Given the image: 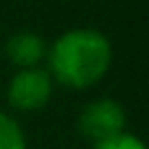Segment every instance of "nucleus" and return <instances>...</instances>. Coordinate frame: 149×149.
Instances as JSON below:
<instances>
[{"mask_svg":"<svg viewBox=\"0 0 149 149\" xmlns=\"http://www.w3.org/2000/svg\"><path fill=\"white\" fill-rule=\"evenodd\" d=\"M47 61L51 79L72 88H86L100 81L112 65V42L95 28H70L47 47Z\"/></svg>","mask_w":149,"mask_h":149,"instance_id":"1","label":"nucleus"},{"mask_svg":"<svg viewBox=\"0 0 149 149\" xmlns=\"http://www.w3.org/2000/svg\"><path fill=\"white\" fill-rule=\"evenodd\" d=\"M54 91V79L47 68L35 65V68H21L7 86V100L14 109L33 112L47 105Z\"/></svg>","mask_w":149,"mask_h":149,"instance_id":"2","label":"nucleus"},{"mask_svg":"<svg viewBox=\"0 0 149 149\" xmlns=\"http://www.w3.org/2000/svg\"><path fill=\"white\" fill-rule=\"evenodd\" d=\"M79 130L84 137L93 142H102L112 135L126 130V109L119 100L98 98L81 107L79 114Z\"/></svg>","mask_w":149,"mask_h":149,"instance_id":"3","label":"nucleus"},{"mask_svg":"<svg viewBox=\"0 0 149 149\" xmlns=\"http://www.w3.org/2000/svg\"><path fill=\"white\" fill-rule=\"evenodd\" d=\"M0 149H26L23 128L7 112H0Z\"/></svg>","mask_w":149,"mask_h":149,"instance_id":"5","label":"nucleus"},{"mask_svg":"<svg viewBox=\"0 0 149 149\" xmlns=\"http://www.w3.org/2000/svg\"><path fill=\"white\" fill-rule=\"evenodd\" d=\"M5 51H7L9 61L14 65H19V70L21 68H35V65H40L42 58H47V42L40 33L19 30V33H12L7 37Z\"/></svg>","mask_w":149,"mask_h":149,"instance_id":"4","label":"nucleus"},{"mask_svg":"<svg viewBox=\"0 0 149 149\" xmlns=\"http://www.w3.org/2000/svg\"><path fill=\"white\" fill-rule=\"evenodd\" d=\"M93 149H147V147H144V142H142L137 135L123 130V133L112 135V137H107V140H102V142H95Z\"/></svg>","mask_w":149,"mask_h":149,"instance_id":"6","label":"nucleus"}]
</instances>
